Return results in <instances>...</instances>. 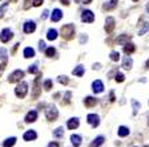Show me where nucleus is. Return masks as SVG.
<instances>
[{"mask_svg":"<svg viewBox=\"0 0 149 147\" xmlns=\"http://www.w3.org/2000/svg\"><path fill=\"white\" fill-rule=\"evenodd\" d=\"M61 37L64 40H72L74 37V25L65 24L61 27Z\"/></svg>","mask_w":149,"mask_h":147,"instance_id":"nucleus-1","label":"nucleus"},{"mask_svg":"<svg viewBox=\"0 0 149 147\" xmlns=\"http://www.w3.org/2000/svg\"><path fill=\"white\" fill-rule=\"evenodd\" d=\"M40 80H41V73H37V77L33 81V88H32V99H37L40 97V93H41Z\"/></svg>","mask_w":149,"mask_h":147,"instance_id":"nucleus-2","label":"nucleus"},{"mask_svg":"<svg viewBox=\"0 0 149 147\" xmlns=\"http://www.w3.org/2000/svg\"><path fill=\"white\" fill-rule=\"evenodd\" d=\"M28 93V84L27 82H20L17 86L15 88V94L17 98H24Z\"/></svg>","mask_w":149,"mask_h":147,"instance_id":"nucleus-3","label":"nucleus"},{"mask_svg":"<svg viewBox=\"0 0 149 147\" xmlns=\"http://www.w3.org/2000/svg\"><path fill=\"white\" fill-rule=\"evenodd\" d=\"M24 72L20 70V69H17V70L12 72V73L8 76V82L9 84H15V82H20V81L23 80V77H24Z\"/></svg>","mask_w":149,"mask_h":147,"instance_id":"nucleus-4","label":"nucleus"},{"mask_svg":"<svg viewBox=\"0 0 149 147\" xmlns=\"http://www.w3.org/2000/svg\"><path fill=\"white\" fill-rule=\"evenodd\" d=\"M45 117H47V119L49 121V122H53V121H56L57 119V117H59V110L56 109V106L51 105V106H48V109H47Z\"/></svg>","mask_w":149,"mask_h":147,"instance_id":"nucleus-5","label":"nucleus"},{"mask_svg":"<svg viewBox=\"0 0 149 147\" xmlns=\"http://www.w3.org/2000/svg\"><path fill=\"white\" fill-rule=\"evenodd\" d=\"M81 21L85 23V24H91V23L95 21V15L91 9H85L81 13Z\"/></svg>","mask_w":149,"mask_h":147,"instance_id":"nucleus-6","label":"nucleus"},{"mask_svg":"<svg viewBox=\"0 0 149 147\" xmlns=\"http://www.w3.org/2000/svg\"><path fill=\"white\" fill-rule=\"evenodd\" d=\"M12 37H13V32L11 31L9 28H4L3 31L0 32V41H1V43H4V44L8 43Z\"/></svg>","mask_w":149,"mask_h":147,"instance_id":"nucleus-7","label":"nucleus"},{"mask_svg":"<svg viewBox=\"0 0 149 147\" xmlns=\"http://www.w3.org/2000/svg\"><path fill=\"white\" fill-rule=\"evenodd\" d=\"M115 27H116V21H115V17H107L105 20V25H104V29L108 35H111L112 32L115 31Z\"/></svg>","mask_w":149,"mask_h":147,"instance_id":"nucleus-8","label":"nucleus"},{"mask_svg":"<svg viewBox=\"0 0 149 147\" xmlns=\"http://www.w3.org/2000/svg\"><path fill=\"white\" fill-rule=\"evenodd\" d=\"M36 31V23L32 21V20H28V21L24 23V25H23V32L27 35L29 33H33V32Z\"/></svg>","mask_w":149,"mask_h":147,"instance_id":"nucleus-9","label":"nucleus"},{"mask_svg":"<svg viewBox=\"0 0 149 147\" xmlns=\"http://www.w3.org/2000/svg\"><path fill=\"white\" fill-rule=\"evenodd\" d=\"M87 122L92 126L93 129H96L97 126L100 125V118L97 114H88L87 115Z\"/></svg>","mask_w":149,"mask_h":147,"instance_id":"nucleus-10","label":"nucleus"},{"mask_svg":"<svg viewBox=\"0 0 149 147\" xmlns=\"http://www.w3.org/2000/svg\"><path fill=\"white\" fill-rule=\"evenodd\" d=\"M92 90H93V93H96V94L102 93L104 92V84H102L100 80L93 81L92 82Z\"/></svg>","mask_w":149,"mask_h":147,"instance_id":"nucleus-11","label":"nucleus"},{"mask_svg":"<svg viewBox=\"0 0 149 147\" xmlns=\"http://www.w3.org/2000/svg\"><path fill=\"white\" fill-rule=\"evenodd\" d=\"M36 138H37V133L35 131V130H28V131H25L24 135H23V139H24L25 142L35 141Z\"/></svg>","mask_w":149,"mask_h":147,"instance_id":"nucleus-12","label":"nucleus"},{"mask_svg":"<svg viewBox=\"0 0 149 147\" xmlns=\"http://www.w3.org/2000/svg\"><path fill=\"white\" fill-rule=\"evenodd\" d=\"M36 119H37V111L36 110H29L27 113V115H25V118H24L25 123H32Z\"/></svg>","mask_w":149,"mask_h":147,"instance_id":"nucleus-13","label":"nucleus"},{"mask_svg":"<svg viewBox=\"0 0 149 147\" xmlns=\"http://www.w3.org/2000/svg\"><path fill=\"white\" fill-rule=\"evenodd\" d=\"M61 17H63L61 9H59V8L53 9V12L51 13V20H52L53 23H57V21H60V20H61Z\"/></svg>","mask_w":149,"mask_h":147,"instance_id":"nucleus-14","label":"nucleus"},{"mask_svg":"<svg viewBox=\"0 0 149 147\" xmlns=\"http://www.w3.org/2000/svg\"><path fill=\"white\" fill-rule=\"evenodd\" d=\"M132 39V36L130 35H120V36L116 39V44H118V45H123L124 46L125 44L128 43V41Z\"/></svg>","mask_w":149,"mask_h":147,"instance_id":"nucleus-15","label":"nucleus"},{"mask_svg":"<svg viewBox=\"0 0 149 147\" xmlns=\"http://www.w3.org/2000/svg\"><path fill=\"white\" fill-rule=\"evenodd\" d=\"M79 125H80V121H79V118H71V119H68V122H67V127H68L69 130L77 129Z\"/></svg>","mask_w":149,"mask_h":147,"instance_id":"nucleus-16","label":"nucleus"},{"mask_svg":"<svg viewBox=\"0 0 149 147\" xmlns=\"http://www.w3.org/2000/svg\"><path fill=\"white\" fill-rule=\"evenodd\" d=\"M97 104V98L95 97H85V99H84V105H85V107H93V106H96Z\"/></svg>","mask_w":149,"mask_h":147,"instance_id":"nucleus-17","label":"nucleus"},{"mask_svg":"<svg viewBox=\"0 0 149 147\" xmlns=\"http://www.w3.org/2000/svg\"><path fill=\"white\" fill-rule=\"evenodd\" d=\"M117 3H118V0H109L108 3L102 6V9L104 11H112V9H115L117 7Z\"/></svg>","mask_w":149,"mask_h":147,"instance_id":"nucleus-18","label":"nucleus"},{"mask_svg":"<svg viewBox=\"0 0 149 147\" xmlns=\"http://www.w3.org/2000/svg\"><path fill=\"white\" fill-rule=\"evenodd\" d=\"M134 50H136V45H134L133 43H127L124 45V53L125 55H132V53H134Z\"/></svg>","mask_w":149,"mask_h":147,"instance_id":"nucleus-19","label":"nucleus"},{"mask_svg":"<svg viewBox=\"0 0 149 147\" xmlns=\"http://www.w3.org/2000/svg\"><path fill=\"white\" fill-rule=\"evenodd\" d=\"M71 143L73 147H80L81 146V137L77 134H72L71 135Z\"/></svg>","mask_w":149,"mask_h":147,"instance_id":"nucleus-20","label":"nucleus"},{"mask_svg":"<svg viewBox=\"0 0 149 147\" xmlns=\"http://www.w3.org/2000/svg\"><path fill=\"white\" fill-rule=\"evenodd\" d=\"M132 65H133V60H132L129 56H127V57L123 60V68L127 69V70H130V69H132Z\"/></svg>","mask_w":149,"mask_h":147,"instance_id":"nucleus-21","label":"nucleus"},{"mask_svg":"<svg viewBox=\"0 0 149 147\" xmlns=\"http://www.w3.org/2000/svg\"><path fill=\"white\" fill-rule=\"evenodd\" d=\"M57 31H56L55 28H51V29H48V32H47V39L49 41H53V40H56L57 39Z\"/></svg>","mask_w":149,"mask_h":147,"instance_id":"nucleus-22","label":"nucleus"},{"mask_svg":"<svg viewBox=\"0 0 149 147\" xmlns=\"http://www.w3.org/2000/svg\"><path fill=\"white\" fill-rule=\"evenodd\" d=\"M23 56H24L25 58H32V57H35V49L31 48V46H27V48L24 49V52H23Z\"/></svg>","mask_w":149,"mask_h":147,"instance_id":"nucleus-23","label":"nucleus"},{"mask_svg":"<svg viewBox=\"0 0 149 147\" xmlns=\"http://www.w3.org/2000/svg\"><path fill=\"white\" fill-rule=\"evenodd\" d=\"M117 134L118 137H121V138H124V137H128L129 135V129L128 127H125V126H120L117 130Z\"/></svg>","mask_w":149,"mask_h":147,"instance_id":"nucleus-24","label":"nucleus"},{"mask_svg":"<svg viewBox=\"0 0 149 147\" xmlns=\"http://www.w3.org/2000/svg\"><path fill=\"white\" fill-rule=\"evenodd\" d=\"M104 141H105V138H104V137H101V135H100V137H97V138L95 139V141H93L92 143L89 144V147H100V146H101L102 143H104Z\"/></svg>","mask_w":149,"mask_h":147,"instance_id":"nucleus-25","label":"nucleus"},{"mask_svg":"<svg viewBox=\"0 0 149 147\" xmlns=\"http://www.w3.org/2000/svg\"><path fill=\"white\" fill-rule=\"evenodd\" d=\"M72 74L73 76H76V77H83V74H84V66L83 65H79V66H76L72 70Z\"/></svg>","mask_w":149,"mask_h":147,"instance_id":"nucleus-26","label":"nucleus"},{"mask_svg":"<svg viewBox=\"0 0 149 147\" xmlns=\"http://www.w3.org/2000/svg\"><path fill=\"white\" fill-rule=\"evenodd\" d=\"M16 143V138L15 137H11V138H7L3 142V147H13Z\"/></svg>","mask_w":149,"mask_h":147,"instance_id":"nucleus-27","label":"nucleus"},{"mask_svg":"<svg viewBox=\"0 0 149 147\" xmlns=\"http://www.w3.org/2000/svg\"><path fill=\"white\" fill-rule=\"evenodd\" d=\"M53 137H55V138H63V137H64V129H63V127H57V129L55 130V131H53Z\"/></svg>","mask_w":149,"mask_h":147,"instance_id":"nucleus-28","label":"nucleus"},{"mask_svg":"<svg viewBox=\"0 0 149 147\" xmlns=\"http://www.w3.org/2000/svg\"><path fill=\"white\" fill-rule=\"evenodd\" d=\"M109 58H111L113 62H117L118 60H120V53L113 50V52H111V55H109Z\"/></svg>","mask_w":149,"mask_h":147,"instance_id":"nucleus-29","label":"nucleus"},{"mask_svg":"<svg viewBox=\"0 0 149 147\" xmlns=\"http://www.w3.org/2000/svg\"><path fill=\"white\" fill-rule=\"evenodd\" d=\"M55 55H56V49L53 48V46H49V48L45 49V56L47 57H53Z\"/></svg>","mask_w":149,"mask_h":147,"instance_id":"nucleus-30","label":"nucleus"},{"mask_svg":"<svg viewBox=\"0 0 149 147\" xmlns=\"http://www.w3.org/2000/svg\"><path fill=\"white\" fill-rule=\"evenodd\" d=\"M71 97H72V93L71 92H67L64 94V99H63V105H68L71 104Z\"/></svg>","mask_w":149,"mask_h":147,"instance_id":"nucleus-31","label":"nucleus"},{"mask_svg":"<svg viewBox=\"0 0 149 147\" xmlns=\"http://www.w3.org/2000/svg\"><path fill=\"white\" fill-rule=\"evenodd\" d=\"M115 80H116V82H124L125 81V76L123 73H120V72H117V73H116V76H115Z\"/></svg>","mask_w":149,"mask_h":147,"instance_id":"nucleus-32","label":"nucleus"},{"mask_svg":"<svg viewBox=\"0 0 149 147\" xmlns=\"http://www.w3.org/2000/svg\"><path fill=\"white\" fill-rule=\"evenodd\" d=\"M57 81H59L61 85H68L69 78L67 76H59V77H57Z\"/></svg>","mask_w":149,"mask_h":147,"instance_id":"nucleus-33","label":"nucleus"},{"mask_svg":"<svg viewBox=\"0 0 149 147\" xmlns=\"http://www.w3.org/2000/svg\"><path fill=\"white\" fill-rule=\"evenodd\" d=\"M43 88H44V90H45V92H49V90L52 89V81H51V80H45V81H44Z\"/></svg>","mask_w":149,"mask_h":147,"instance_id":"nucleus-34","label":"nucleus"},{"mask_svg":"<svg viewBox=\"0 0 149 147\" xmlns=\"http://www.w3.org/2000/svg\"><path fill=\"white\" fill-rule=\"evenodd\" d=\"M148 31H149V23H144V27L139 31V35L140 36H143V35H145Z\"/></svg>","mask_w":149,"mask_h":147,"instance_id":"nucleus-35","label":"nucleus"},{"mask_svg":"<svg viewBox=\"0 0 149 147\" xmlns=\"http://www.w3.org/2000/svg\"><path fill=\"white\" fill-rule=\"evenodd\" d=\"M7 8H8V3L1 4V7H0V19H3V17H4V13H6Z\"/></svg>","mask_w":149,"mask_h":147,"instance_id":"nucleus-36","label":"nucleus"},{"mask_svg":"<svg viewBox=\"0 0 149 147\" xmlns=\"http://www.w3.org/2000/svg\"><path fill=\"white\" fill-rule=\"evenodd\" d=\"M132 105H133V115H136L139 109H140V104L136 101V99H132Z\"/></svg>","mask_w":149,"mask_h":147,"instance_id":"nucleus-37","label":"nucleus"},{"mask_svg":"<svg viewBox=\"0 0 149 147\" xmlns=\"http://www.w3.org/2000/svg\"><path fill=\"white\" fill-rule=\"evenodd\" d=\"M28 73H31V74L37 73V65H29V68H28Z\"/></svg>","mask_w":149,"mask_h":147,"instance_id":"nucleus-38","label":"nucleus"},{"mask_svg":"<svg viewBox=\"0 0 149 147\" xmlns=\"http://www.w3.org/2000/svg\"><path fill=\"white\" fill-rule=\"evenodd\" d=\"M6 66H7V60H3V62L0 64V76H1L3 72L6 70Z\"/></svg>","mask_w":149,"mask_h":147,"instance_id":"nucleus-39","label":"nucleus"},{"mask_svg":"<svg viewBox=\"0 0 149 147\" xmlns=\"http://www.w3.org/2000/svg\"><path fill=\"white\" fill-rule=\"evenodd\" d=\"M0 57L3 60H7V50L4 48H0Z\"/></svg>","mask_w":149,"mask_h":147,"instance_id":"nucleus-40","label":"nucleus"},{"mask_svg":"<svg viewBox=\"0 0 149 147\" xmlns=\"http://www.w3.org/2000/svg\"><path fill=\"white\" fill-rule=\"evenodd\" d=\"M31 6H32V0H25L23 8H24V9H29V8H31Z\"/></svg>","mask_w":149,"mask_h":147,"instance_id":"nucleus-41","label":"nucleus"},{"mask_svg":"<svg viewBox=\"0 0 149 147\" xmlns=\"http://www.w3.org/2000/svg\"><path fill=\"white\" fill-rule=\"evenodd\" d=\"M43 3H44V0H33V1H32L33 7H40Z\"/></svg>","mask_w":149,"mask_h":147,"instance_id":"nucleus-42","label":"nucleus"},{"mask_svg":"<svg viewBox=\"0 0 149 147\" xmlns=\"http://www.w3.org/2000/svg\"><path fill=\"white\" fill-rule=\"evenodd\" d=\"M109 101H111V102H115V101H116V98H115V92H113V90H112V92L109 93Z\"/></svg>","mask_w":149,"mask_h":147,"instance_id":"nucleus-43","label":"nucleus"},{"mask_svg":"<svg viewBox=\"0 0 149 147\" xmlns=\"http://www.w3.org/2000/svg\"><path fill=\"white\" fill-rule=\"evenodd\" d=\"M48 13H49V12H48V9H44L43 13H41V19H43V20H45V19L48 17Z\"/></svg>","mask_w":149,"mask_h":147,"instance_id":"nucleus-44","label":"nucleus"},{"mask_svg":"<svg viewBox=\"0 0 149 147\" xmlns=\"http://www.w3.org/2000/svg\"><path fill=\"white\" fill-rule=\"evenodd\" d=\"M39 48H40V50H43V49H45V43H44L43 40L39 41Z\"/></svg>","mask_w":149,"mask_h":147,"instance_id":"nucleus-45","label":"nucleus"},{"mask_svg":"<svg viewBox=\"0 0 149 147\" xmlns=\"http://www.w3.org/2000/svg\"><path fill=\"white\" fill-rule=\"evenodd\" d=\"M87 40H88V36H87V35H83V36H81V39H80V43L84 44V43H87Z\"/></svg>","mask_w":149,"mask_h":147,"instance_id":"nucleus-46","label":"nucleus"},{"mask_svg":"<svg viewBox=\"0 0 149 147\" xmlns=\"http://www.w3.org/2000/svg\"><path fill=\"white\" fill-rule=\"evenodd\" d=\"M47 147H59V143L57 142H49Z\"/></svg>","mask_w":149,"mask_h":147,"instance_id":"nucleus-47","label":"nucleus"},{"mask_svg":"<svg viewBox=\"0 0 149 147\" xmlns=\"http://www.w3.org/2000/svg\"><path fill=\"white\" fill-rule=\"evenodd\" d=\"M60 3H61L63 6H69V0H60Z\"/></svg>","mask_w":149,"mask_h":147,"instance_id":"nucleus-48","label":"nucleus"},{"mask_svg":"<svg viewBox=\"0 0 149 147\" xmlns=\"http://www.w3.org/2000/svg\"><path fill=\"white\" fill-rule=\"evenodd\" d=\"M19 45H20V44H15V46H13V49H12V52H11V53H12V55H15V52H16V49H17L19 48Z\"/></svg>","mask_w":149,"mask_h":147,"instance_id":"nucleus-49","label":"nucleus"},{"mask_svg":"<svg viewBox=\"0 0 149 147\" xmlns=\"http://www.w3.org/2000/svg\"><path fill=\"white\" fill-rule=\"evenodd\" d=\"M81 3L83 4H91L92 3V0H81Z\"/></svg>","mask_w":149,"mask_h":147,"instance_id":"nucleus-50","label":"nucleus"},{"mask_svg":"<svg viewBox=\"0 0 149 147\" xmlns=\"http://www.w3.org/2000/svg\"><path fill=\"white\" fill-rule=\"evenodd\" d=\"M145 68H146V69H149V58L146 60V62H145Z\"/></svg>","mask_w":149,"mask_h":147,"instance_id":"nucleus-51","label":"nucleus"},{"mask_svg":"<svg viewBox=\"0 0 149 147\" xmlns=\"http://www.w3.org/2000/svg\"><path fill=\"white\" fill-rule=\"evenodd\" d=\"M146 12L149 13V1H148V4H146Z\"/></svg>","mask_w":149,"mask_h":147,"instance_id":"nucleus-52","label":"nucleus"},{"mask_svg":"<svg viewBox=\"0 0 149 147\" xmlns=\"http://www.w3.org/2000/svg\"><path fill=\"white\" fill-rule=\"evenodd\" d=\"M17 0H9V3H16Z\"/></svg>","mask_w":149,"mask_h":147,"instance_id":"nucleus-53","label":"nucleus"},{"mask_svg":"<svg viewBox=\"0 0 149 147\" xmlns=\"http://www.w3.org/2000/svg\"><path fill=\"white\" fill-rule=\"evenodd\" d=\"M79 1H80V0H74V3H79Z\"/></svg>","mask_w":149,"mask_h":147,"instance_id":"nucleus-54","label":"nucleus"},{"mask_svg":"<svg viewBox=\"0 0 149 147\" xmlns=\"http://www.w3.org/2000/svg\"><path fill=\"white\" fill-rule=\"evenodd\" d=\"M148 125H149V115H148Z\"/></svg>","mask_w":149,"mask_h":147,"instance_id":"nucleus-55","label":"nucleus"},{"mask_svg":"<svg viewBox=\"0 0 149 147\" xmlns=\"http://www.w3.org/2000/svg\"><path fill=\"white\" fill-rule=\"evenodd\" d=\"M133 1H139V0H133Z\"/></svg>","mask_w":149,"mask_h":147,"instance_id":"nucleus-56","label":"nucleus"},{"mask_svg":"<svg viewBox=\"0 0 149 147\" xmlns=\"http://www.w3.org/2000/svg\"><path fill=\"white\" fill-rule=\"evenodd\" d=\"M144 147H149V146H144Z\"/></svg>","mask_w":149,"mask_h":147,"instance_id":"nucleus-57","label":"nucleus"}]
</instances>
